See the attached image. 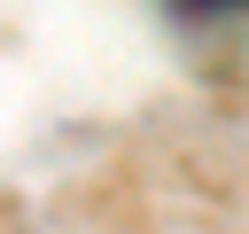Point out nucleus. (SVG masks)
<instances>
[]
</instances>
